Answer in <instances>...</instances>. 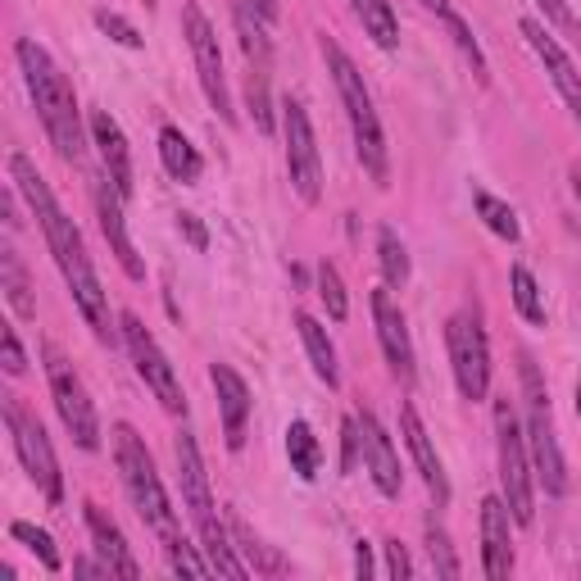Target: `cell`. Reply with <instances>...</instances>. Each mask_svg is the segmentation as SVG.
Segmentation results:
<instances>
[{"label": "cell", "instance_id": "39", "mask_svg": "<svg viewBox=\"0 0 581 581\" xmlns=\"http://www.w3.org/2000/svg\"><path fill=\"white\" fill-rule=\"evenodd\" d=\"M96 27H100L109 41H119V46H128V50H142V46H146V37L136 33V27H132L123 14H114V10H96Z\"/></svg>", "mask_w": 581, "mask_h": 581}, {"label": "cell", "instance_id": "30", "mask_svg": "<svg viewBox=\"0 0 581 581\" xmlns=\"http://www.w3.org/2000/svg\"><path fill=\"white\" fill-rule=\"evenodd\" d=\"M473 205H477V218H482V223L495 232V237H500V241H518L522 237V228H518V214L500 201V196H491V191H473Z\"/></svg>", "mask_w": 581, "mask_h": 581}, {"label": "cell", "instance_id": "27", "mask_svg": "<svg viewBox=\"0 0 581 581\" xmlns=\"http://www.w3.org/2000/svg\"><path fill=\"white\" fill-rule=\"evenodd\" d=\"M287 459H291V473H295V477H304V482L318 477V468H323V446H318L314 427L304 423V419H295V423L287 427Z\"/></svg>", "mask_w": 581, "mask_h": 581}, {"label": "cell", "instance_id": "8", "mask_svg": "<svg viewBox=\"0 0 581 581\" xmlns=\"http://www.w3.org/2000/svg\"><path fill=\"white\" fill-rule=\"evenodd\" d=\"M495 446H500V486H505V505L513 513L518 528H528L536 518V495H532V455H528V436H522L509 396L495 400Z\"/></svg>", "mask_w": 581, "mask_h": 581}, {"label": "cell", "instance_id": "28", "mask_svg": "<svg viewBox=\"0 0 581 581\" xmlns=\"http://www.w3.org/2000/svg\"><path fill=\"white\" fill-rule=\"evenodd\" d=\"M364 33L382 46V50H396L400 46V19H396V5L391 0H350Z\"/></svg>", "mask_w": 581, "mask_h": 581}, {"label": "cell", "instance_id": "26", "mask_svg": "<svg viewBox=\"0 0 581 581\" xmlns=\"http://www.w3.org/2000/svg\"><path fill=\"white\" fill-rule=\"evenodd\" d=\"M0 287H5V300L19 318H37V300H33V282H27V268L19 259L14 245L0 251Z\"/></svg>", "mask_w": 581, "mask_h": 581}, {"label": "cell", "instance_id": "45", "mask_svg": "<svg viewBox=\"0 0 581 581\" xmlns=\"http://www.w3.org/2000/svg\"><path fill=\"white\" fill-rule=\"evenodd\" d=\"M354 572L364 577V581L373 577V549H368V541H359V545H354Z\"/></svg>", "mask_w": 581, "mask_h": 581}, {"label": "cell", "instance_id": "5", "mask_svg": "<svg viewBox=\"0 0 581 581\" xmlns=\"http://www.w3.org/2000/svg\"><path fill=\"white\" fill-rule=\"evenodd\" d=\"M114 463H119V477L132 495V505L136 513L146 518V528L159 536V541H173L182 536L178 532V513H173V500H169V491H164L159 473H155V459L146 450V440L136 436L132 423H114Z\"/></svg>", "mask_w": 581, "mask_h": 581}, {"label": "cell", "instance_id": "29", "mask_svg": "<svg viewBox=\"0 0 581 581\" xmlns=\"http://www.w3.org/2000/svg\"><path fill=\"white\" fill-rule=\"evenodd\" d=\"M377 264H382V278L386 287H404L409 282V251L396 228H377Z\"/></svg>", "mask_w": 581, "mask_h": 581}, {"label": "cell", "instance_id": "46", "mask_svg": "<svg viewBox=\"0 0 581 581\" xmlns=\"http://www.w3.org/2000/svg\"><path fill=\"white\" fill-rule=\"evenodd\" d=\"M73 577H109V568L105 564H92V559H77L73 564Z\"/></svg>", "mask_w": 581, "mask_h": 581}, {"label": "cell", "instance_id": "17", "mask_svg": "<svg viewBox=\"0 0 581 581\" xmlns=\"http://www.w3.org/2000/svg\"><path fill=\"white\" fill-rule=\"evenodd\" d=\"M522 37H528V46L536 50V60L545 64L549 82L559 87L564 105L572 109V119H577V128H581V73H577V64L568 60V50L545 33V23H541V19H522Z\"/></svg>", "mask_w": 581, "mask_h": 581}, {"label": "cell", "instance_id": "7", "mask_svg": "<svg viewBox=\"0 0 581 581\" xmlns=\"http://www.w3.org/2000/svg\"><path fill=\"white\" fill-rule=\"evenodd\" d=\"M0 413H5V427H10V440H14V455L23 463V473L37 482L46 505H60L64 500V473H60V459H55V450H50L46 427L19 404V396H0Z\"/></svg>", "mask_w": 581, "mask_h": 581}, {"label": "cell", "instance_id": "2", "mask_svg": "<svg viewBox=\"0 0 581 581\" xmlns=\"http://www.w3.org/2000/svg\"><path fill=\"white\" fill-rule=\"evenodd\" d=\"M14 60L23 69V82H27V96L37 105V119L50 136V146L60 159L77 164L82 159V109H77V96L69 87V77L60 73V64L50 60V50L33 37H19L14 41Z\"/></svg>", "mask_w": 581, "mask_h": 581}, {"label": "cell", "instance_id": "48", "mask_svg": "<svg viewBox=\"0 0 581 581\" xmlns=\"http://www.w3.org/2000/svg\"><path fill=\"white\" fill-rule=\"evenodd\" d=\"M423 5H427L432 14H446V10H450V0H423Z\"/></svg>", "mask_w": 581, "mask_h": 581}, {"label": "cell", "instance_id": "36", "mask_svg": "<svg viewBox=\"0 0 581 581\" xmlns=\"http://www.w3.org/2000/svg\"><path fill=\"white\" fill-rule=\"evenodd\" d=\"M427 555H432V568H436V577H446V581H455L459 577V559H455V545H450V536L436 528V518L427 522Z\"/></svg>", "mask_w": 581, "mask_h": 581}, {"label": "cell", "instance_id": "40", "mask_svg": "<svg viewBox=\"0 0 581 581\" xmlns=\"http://www.w3.org/2000/svg\"><path fill=\"white\" fill-rule=\"evenodd\" d=\"M0 364H5L10 377H19V373L27 368V354H23V346H19V331H14V327L0 331Z\"/></svg>", "mask_w": 581, "mask_h": 581}, {"label": "cell", "instance_id": "11", "mask_svg": "<svg viewBox=\"0 0 581 581\" xmlns=\"http://www.w3.org/2000/svg\"><path fill=\"white\" fill-rule=\"evenodd\" d=\"M182 33H186V46H191V60H196V77L205 87L209 109H218V119L232 123L237 109H232L228 77H223V50H218V33H214V23L205 19V10L196 5V0L182 5Z\"/></svg>", "mask_w": 581, "mask_h": 581}, {"label": "cell", "instance_id": "1", "mask_svg": "<svg viewBox=\"0 0 581 581\" xmlns=\"http://www.w3.org/2000/svg\"><path fill=\"white\" fill-rule=\"evenodd\" d=\"M10 178L19 186V196L27 201V209L37 214V223L46 232V245H50V255L55 264H60L64 273V282L77 300V310L82 318H87V327L96 331L100 341H114V327H109V300H105V287L96 278V268H92V255H87V241H82L77 223L60 209V201H55V191L50 182L37 173V164L27 159V155H10Z\"/></svg>", "mask_w": 581, "mask_h": 581}, {"label": "cell", "instance_id": "31", "mask_svg": "<svg viewBox=\"0 0 581 581\" xmlns=\"http://www.w3.org/2000/svg\"><path fill=\"white\" fill-rule=\"evenodd\" d=\"M509 287H513L518 314L528 318L532 327H545V300H541V287H536V278H532V268L513 264V268H509Z\"/></svg>", "mask_w": 581, "mask_h": 581}, {"label": "cell", "instance_id": "15", "mask_svg": "<svg viewBox=\"0 0 581 581\" xmlns=\"http://www.w3.org/2000/svg\"><path fill=\"white\" fill-rule=\"evenodd\" d=\"M354 419H359V446H364V468H368L373 486L386 495V500H400L404 473H400V455L391 446V436H386V427L377 423V413H368V409H359Z\"/></svg>", "mask_w": 581, "mask_h": 581}, {"label": "cell", "instance_id": "20", "mask_svg": "<svg viewBox=\"0 0 581 581\" xmlns=\"http://www.w3.org/2000/svg\"><path fill=\"white\" fill-rule=\"evenodd\" d=\"M400 432H404V446H409L413 463H419V473H423V482L432 491L436 509H446L450 505V477H446V468H440V455H436L432 436H427V427H423V419H419V409H413V404H400Z\"/></svg>", "mask_w": 581, "mask_h": 581}, {"label": "cell", "instance_id": "21", "mask_svg": "<svg viewBox=\"0 0 581 581\" xmlns=\"http://www.w3.org/2000/svg\"><path fill=\"white\" fill-rule=\"evenodd\" d=\"M92 142L100 146L105 178L114 182L123 196H132V150H128V136H123L119 119L109 114V109H92Z\"/></svg>", "mask_w": 581, "mask_h": 581}, {"label": "cell", "instance_id": "25", "mask_svg": "<svg viewBox=\"0 0 581 581\" xmlns=\"http://www.w3.org/2000/svg\"><path fill=\"white\" fill-rule=\"evenodd\" d=\"M232 19H237V33H241V50H245V60H251L255 69H268L273 60V41H268V19L251 5V0H237L232 5Z\"/></svg>", "mask_w": 581, "mask_h": 581}, {"label": "cell", "instance_id": "44", "mask_svg": "<svg viewBox=\"0 0 581 581\" xmlns=\"http://www.w3.org/2000/svg\"><path fill=\"white\" fill-rule=\"evenodd\" d=\"M178 228L186 232V241L196 245V251H205V245H209V232L201 228V218H196V214H178Z\"/></svg>", "mask_w": 581, "mask_h": 581}, {"label": "cell", "instance_id": "42", "mask_svg": "<svg viewBox=\"0 0 581 581\" xmlns=\"http://www.w3.org/2000/svg\"><path fill=\"white\" fill-rule=\"evenodd\" d=\"M536 5H541L545 23H555V27H564V33H577V14L568 10V0H536Z\"/></svg>", "mask_w": 581, "mask_h": 581}, {"label": "cell", "instance_id": "10", "mask_svg": "<svg viewBox=\"0 0 581 581\" xmlns=\"http://www.w3.org/2000/svg\"><path fill=\"white\" fill-rule=\"evenodd\" d=\"M446 346H450V368H455V386L463 400H486L491 391V346L477 314H455L446 323Z\"/></svg>", "mask_w": 581, "mask_h": 581}, {"label": "cell", "instance_id": "12", "mask_svg": "<svg viewBox=\"0 0 581 581\" xmlns=\"http://www.w3.org/2000/svg\"><path fill=\"white\" fill-rule=\"evenodd\" d=\"M119 327H123V346H128V354H132V364H136V373H142V382L150 386V396L173 413V419H182L186 413V396H182V386H178V373H173V364H169V354L159 350V341L150 337V327L136 318L132 310L119 318Z\"/></svg>", "mask_w": 581, "mask_h": 581}, {"label": "cell", "instance_id": "50", "mask_svg": "<svg viewBox=\"0 0 581 581\" xmlns=\"http://www.w3.org/2000/svg\"><path fill=\"white\" fill-rule=\"evenodd\" d=\"M577 413H581V386H577Z\"/></svg>", "mask_w": 581, "mask_h": 581}, {"label": "cell", "instance_id": "33", "mask_svg": "<svg viewBox=\"0 0 581 581\" xmlns=\"http://www.w3.org/2000/svg\"><path fill=\"white\" fill-rule=\"evenodd\" d=\"M446 19V27H450V37H455V46L463 50V60L473 64V73H477V82H486L491 77V69H486V55H482V46H477V37H473V27H468V19L459 14V10H446L440 14Z\"/></svg>", "mask_w": 581, "mask_h": 581}, {"label": "cell", "instance_id": "4", "mask_svg": "<svg viewBox=\"0 0 581 581\" xmlns=\"http://www.w3.org/2000/svg\"><path fill=\"white\" fill-rule=\"evenodd\" d=\"M323 64H327L331 82H337V96L346 105L359 164H364L368 178L377 186H386V182H391V150H386V132H382V119H377V109H373V96L364 87V73L354 69V60L331 37H323Z\"/></svg>", "mask_w": 581, "mask_h": 581}, {"label": "cell", "instance_id": "32", "mask_svg": "<svg viewBox=\"0 0 581 581\" xmlns=\"http://www.w3.org/2000/svg\"><path fill=\"white\" fill-rule=\"evenodd\" d=\"M318 300L327 304V318L331 323H346L350 318V300H346V282H341V273L331 259L318 264Z\"/></svg>", "mask_w": 581, "mask_h": 581}, {"label": "cell", "instance_id": "18", "mask_svg": "<svg viewBox=\"0 0 581 581\" xmlns=\"http://www.w3.org/2000/svg\"><path fill=\"white\" fill-rule=\"evenodd\" d=\"M509 505L505 495H486L482 500V572L491 581H505L513 572V536H509Z\"/></svg>", "mask_w": 581, "mask_h": 581}, {"label": "cell", "instance_id": "6", "mask_svg": "<svg viewBox=\"0 0 581 581\" xmlns=\"http://www.w3.org/2000/svg\"><path fill=\"white\" fill-rule=\"evenodd\" d=\"M522 400H528V455H532V473L545 486V495H568V463L559 450V432H555V413H549V391L541 382V368L532 354H522Z\"/></svg>", "mask_w": 581, "mask_h": 581}, {"label": "cell", "instance_id": "38", "mask_svg": "<svg viewBox=\"0 0 581 581\" xmlns=\"http://www.w3.org/2000/svg\"><path fill=\"white\" fill-rule=\"evenodd\" d=\"M251 119L264 136H273V105H268V69L251 64Z\"/></svg>", "mask_w": 581, "mask_h": 581}, {"label": "cell", "instance_id": "35", "mask_svg": "<svg viewBox=\"0 0 581 581\" xmlns=\"http://www.w3.org/2000/svg\"><path fill=\"white\" fill-rule=\"evenodd\" d=\"M164 559H169V568L182 572V577H214L209 559H201V555H196V545H191L186 536L164 541Z\"/></svg>", "mask_w": 581, "mask_h": 581}, {"label": "cell", "instance_id": "23", "mask_svg": "<svg viewBox=\"0 0 581 581\" xmlns=\"http://www.w3.org/2000/svg\"><path fill=\"white\" fill-rule=\"evenodd\" d=\"M295 331H300V341H304V354H310V364L318 373V382L327 386V391H337L341 386V368H337V346H331L327 337V327L310 314H295Z\"/></svg>", "mask_w": 581, "mask_h": 581}, {"label": "cell", "instance_id": "41", "mask_svg": "<svg viewBox=\"0 0 581 581\" xmlns=\"http://www.w3.org/2000/svg\"><path fill=\"white\" fill-rule=\"evenodd\" d=\"M359 455H364V446H359V419H346L341 423V473H350Z\"/></svg>", "mask_w": 581, "mask_h": 581}, {"label": "cell", "instance_id": "34", "mask_svg": "<svg viewBox=\"0 0 581 581\" xmlns=\"http://www.w3.org/2000/svg\"><path fill=\"white\" fill-rule=\"evenodd\" d=\"M10 536H14V541H23L27 549H33V555L41 559V568H46V572H60V568H64V559H60V549H55L50 532L33 528V522H10Z\"/></svg>", "mask_w": 581, "mask_h": 581}, {"label": "cell", "instance_id": "14", "mask_svg": "<svg viewBox=\"0 0 581 581\" xmlns=\"http://www.w3.org/2000/svg\"><path fill=\"white\" fill-rule=\"evenodd\" d=\"M373 323H377V341H382V354H386V364H391V373L413 386V377H419V359H413V341H409V327H404V314H400V304L391 300V291L377 287L373 291Z\"/></svg>", "mask_w": 581, "mask_h": 581}, {"label": "cell", "instance_id": "13", "mask_svg": "<svg viewBox=\"0 0 581 581\" xmlns=\"http://www.w3.org/2000/svg\"><path fill=\"white\" fill-rule=\"evenodd\" d=\"M282 136H287V173L304 205L323 201V159H318V136L310 123V109L300 100H282Z\"/></svg>", "mask_w": 581, "mask_h": 581}, {"label": "cell", "instance_id": "19", "mask_svg": "<svg viewBox=\"0 0 581 581\" xmlns=\"http://www.w3.org/2000/svg\"><path fill=\"white\" fill-rule=\"evenodd\" d=\"M209 382L218 391V413H223V440L228 450H241L245 446V423H251V386L245 377L232 368V364H209Z\"/></svg>", "mask_w": 581, "mask_h": 581}, {"label": "cell", "instance_id": "3", "mask_svg": "<svg viewBox=\"0 0 581 581\" xmlns=\"http://www.w3.org/2000/svg\"><path fill=\"white\" fill-rule=\"evenodd\" d=\"M173 455H178V477H182V505L191 513L201 532V549L218 577H232V581H245L251 577V564L237 559V545L223 528V518H218V505H214V491H209V473H205V459H201V446L191 432H178L173 440Z\"/></svg>", "mask_w": 581, "mask_h": 581}, {"label": "cell", "instance_id": "16", "mask_svg": "<svg viewBox=\"0 0 581 581\" xmlns=\"http://www.w3.org/2000/svg\"><path fill=\"white\" fill-rule=\"evenodd\" d=\"M123 201H128V196H123V191L109 182V178L96 182V214H100V232H105V241H109V251H114L119 268L128 273L132 282H146V264H142V255H136V245H132V237H128Z\"/></svg>", "mask_w": 581, "mask_h": 581}, {"label": "cell", "instance_id": "43", "mask_svg": "<svg viewBox=\"0 0 581 581\" xmlns=\"http://www.w3.org/2000/svg\"><path fill=\"white\" fill-rule=\"evenodd\" d=\"M386 572H391L396 581H409L413 577V564H409V549L400 541H386Z\"/></svg>", "mask_w": 581, "mask_h": 581}, {"label": "cell", "instance_id": "24", "mask_svg": "<svg viewBox=\"0 0 581 581\" xmlns=\"http://www.w3.org/2000/svg\"><path fill=\"white\" fill-rule=\"evenodd\" d=\"M159 159H164V169H169V178L186 182V186L201 182V173H205V159L182 136V128H159Z\"/></svg>", "mask_w": 581, "mask_h": 581}, {"label": "cell", "instance_id": "37", "mask_svg": "<svg viewBox=\"0 0 581 581\" xmlns=\"http://www.w3.org/2000/svg\"><path fill=\"white\" fill-rule=\"evenodd\" d=\"M232 536L241 541L237 549H245V559H251V568H255V572H282V559L273 555L268 545H259V541L251 536V528H245V522H232Z\"/></svg>", "mask_w": 581, "mask_h": 581}, {"label": "cell", "instance_id": "9", "mask_svg": "<svg viewBox=\"0 0 581 581\" xmlns=\"http://www.w3.org/2000/svg\"><path fill=\"white\" fill-rule=\"evenodd\" d=\"M46 377H50V396H55V409H60V419L73 436L77 450H100V419H96V404L87 396V386L73 373L69 359L46 346Z\"/></svg>", "mask_w": 581, "mask_h": 581}, {"label": "cell", "instance_id": "51", "mask_svg": "<svg viewBox=\"0 0 581 581\" xmlns=\"http://www.w3.org/2000/svg\"><path fill=\"white\" fill-rule=\"evenodd\" d=\"M146 5H155V0H146Z\"/></svg>", "mask_w": 581, "mask_h": 581}, {"label": "cell", "instance_id": "22", "mask_svg": "<svg viewBox=\"0 0 581 581\" xmlns=\"http://www.w3.org/2000/svg\"><path fill=\"white\" fill-rule=\"evenodd\" d=\"M87 532H92V541H96V555H100V564L109 568V577H123V581H136V577H142V564L132 559V549H128V541H123V532H119V522L109 518L100 505H87Z\"/></svg>", "mask_w": 581, "mask_h": 581}, {"label": "cell", "instance_id": "47", "mask_svg": "<svg viewBox=\"0 0 581 581\" xmlns=\"http://www.w3.org/2000/svg\"><path fill=\"white\" fill-rule=\"evenodd\" d=\"M251 5H255V10H259V14L268 19V23H273V19H278V0H251Z\"/></svg>", "mask_w": 581, "mask_h": 581}, {"label": "cell", "instance_id": "49", "mask_svg": "<svg viewBox=\"0 0 581 581\" xmlns=\"http://www.w3.org/2000/svg\"><path fill=\"white\" fill-rule=\"evenodd\" d=\"M572 191H577V201H581V159L572 164Z\"/></svg>", "mask_w": 581, "mask_h": 581}]
</instances>
